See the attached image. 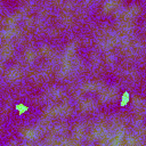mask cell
Segmentation results:
<instances>
[{
  "label": "cell",
  "mask_w": 146,
  "mask_h": 146,
  "mask_svg": "<svg viewBox=\"0 0 146 146\" xmlns=\"http://www.w3.org/2000/svg\"><path fill=\"white\" fill-rule=\"evenodd\" d=\"M130 91H128V90H125V91H123V94L121 95V98H120V103H119V105H120V107H125L128 104H129V102H130Z\"/></svg>",
  "instance_id": "1"
},
{
  "label": "cell",
  "mask_w": 146,
  "mask_h": 146,
  "mask_svg": "<svg viewBox=\"0 0 146 146\" xmlns=\"http://www.w3.org/2000/svg\"><path fill=\"white\" fill-rule=\"evenodd\" d=\"M15 110L18 113V115H23L29 111V106L25 105L24 103H17V104H15Z\"/></svg>",
  "instance_id": "2"
}]
</instances>
